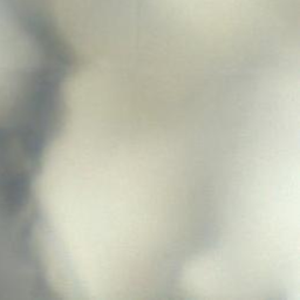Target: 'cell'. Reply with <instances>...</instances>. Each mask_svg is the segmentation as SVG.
I'll return each instance as SVG.
<instances>
[]
</instances>
